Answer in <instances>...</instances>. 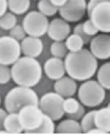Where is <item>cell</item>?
<instances>
[{
	"label": "cell",
	"instance_id": "cell-18",
	"mask_svg": "<svg viewBox=\"0 0 110 135\" xmlns=\"http://www.w3.org/2000/svg\"><path fill=\"white\" fill-rule=\"evenodd\" d=\"M4 128L8 134H20L24 132L17 113H8L4 120Z\"/></svg>",
	"mask_w": 110,
	"mask_h": 135
},
{
	"label": "cell",
	"instance_id": "cell-31",
	"mask_svg": "<svg viewBox=\"0 0 110 135\" xmlns=\"http://www.w3.org/2000/svg\"><path fill=\"white\" fill-rule=\"evenodd\" d=\"M26 34L23 26L19 25H15L13 28L10 30V36L17 40H22L25 37Z\"/></svg>",
	"mask_w": 110,
	"mask_h": 135
},
{
	"label": "cell",
	"instance_id": "cell-40",
	"mask_svg": "<svg viewBox=\"0 0 110 135\" xmlns=\"http://www.w3.org/2000/svg\"><path fill=\"white\" fill-rule=\"evenodd\" d=\"M1 95H0V106H1Z\"/></svg>",
	"mask_w": 110,
	"mask_h": 135
},
{
	"label": "cell",
	"instance_id": "cell-42",
	"mask_svg": "<svg viewBox=\"0 0 110 135\" xmlns=\"http://www.w3.org/2000/svg\"><path fill=\"white\" fill-rule=\"evenodd\" d=\"M35 1H39V0H35Z\"/></svg>",
	"mask_w": 110,
	"mask_h": 135
},
{
	"label": "cell",
	"instance_id": "cell-8",
	"mask_svg": "<svg viewBox=\"0 0 110 135\" xmlns=\"http://www.w3.org/2000/svg\"><path fill=\"white\" fill-rule=\"evenodd\" d=\"M21 53L19 41L11 36L0 37V64L12 65L20 58Z\"/></svg>",
	"mask_w": 110,
	"mask_h": 135
},
{
	"label": "cell",
	"instance_id": "cell-1",
	"mask_svg": "<svg viewBox=\"0 0 110 135\" xmlns=\"http://www.w3.org/2000/svg\"><path fill=\"white\" fill-rule=\"evenodd\" d=\"M64 61L66 73L76 81L91 79L98 69L97 59L90 50L84 48L78 52H69Z\"/></svg>",
	"mask_w": 110,
	"mask_h": 135
},
{
	"label": "cell",
	"instance_id": "cell-28",
	"mask_svg": "<svg viewBox=\"0 0 110 135\" xmlns=\"http://www.w3.org/2000/svg\"><path fill=\"white\" fill-rule=\"evenodd\" d=\"M54 81L49 78L46 75L45 76H43V75L40 81L36 85H38L37 87L38 94H39L42 96L46 93L54 91Z\"/></svg>",
	"mask_w": 110,
	"mask_h": 135
},
{
	"label": "cell",
	"instance_id": "cell-27",
	"mask_svg": "<svg viewBox=\"0 0 110 135\" xmlns=\"http://www.w3.org/2000/svg\"><path fill=\"white\" fill-rule=\"evenodd\" d=\"M17 23V17L12 13L6 12L0 17V27L3 30H11Z\"/></svg>",
	"mask_w": 110,
	"mask_h": 135
},
{
	"label": "cell",
	"instance_id": "cell-30",
	"mask_svg": "<svg viewBox=\"0 0 110 135\" xmlns=\"http://www.w3.org/2000/svg\"><path fill=\"white\" fill-rule=\"evenodd\" d=\"M82 27L83 32L89 36L94 37L99 32L98 30L95 27L90 19L82 23Z\"/></svg>",
	"mask_w": 110,
	"mask_h": 135
},
{
	"label": "cell",
	"instance_id": "cell-36",
	"mask_svg": "<svg viewBox=\"0 0 110 135\" xmlns=\"http://www.w3.org/2000/svg\"><path fill=\"white\" fill-rule=\"evenodd\" d=\"M7 0H0V17L7 12Z\"/></svg>",
	"mask_w": 110,
	"mask_h": 135
},
{
	"label": "cell",
	"instance_id": "cell-12",
	"mask_svg": "<svg viewBox=\"0 0 110 135\" xmlns=\"http://www.w3.org/2000/svg\"><path fill=\"white\" fill-rule=\"evenodd\" d=\"M71 32V27L69 22L62 18H56L49 22L46 34L53 41H64Z\"/></svg>",
	"mask_w": 110,
	"mask_h": 135
},
{
	"label": "cell",
	"instance_id": "cell-33",
	"mask_svg": "<svg viewBox=\"0 0 110 135\" xmlns=\"http://www.w3.org/2000/svg\"><path fill=\"white\" fill-rule=\"evenodd\" d=\"M86 113V110L84 106L81 104L79 108L76 112L72 114H66L65 116L67 118L71 119L76 121H79L81 119Z\"/></svg>",
	"mask_w": 110,
	"mask_h": 135
},
{
	"label": "cell",
	"instance_id": "cell-19",
	"mask_svg": "<svg viewBox=\"0 0 110 135\" xmlns=\"http://www.w3.org/2000/svg\"><path fill=\"white\" fill-rule=\"evenodd\" d=\"M97 80L106 90H110V62L102 64L97 71Z\"/></svg>",
	"mask_w": 110,
	"mask_h": 135
},
{
	"label": "cell",
	"instance_id": "cell-9",
	"mask_svg": "<svg viewBox=\"0 0 110 135\" xmlns=\"http://www.w3.org/2000/svg\"><path fill=\"white\" fill-rule=\"evenodd\" d=\"M88 17L99 32L110 33V1H102L96 5Z\"/></svg>",
	"mask_w": 110,
	"mask_h": 135
},
{
	"label": "cell",
	"instance_id": "cell-22",
	"mask_svg": "<svg viewBox=\"0 0 110 135\" xmlns=\"http://www.w3.org/2000/svg\"><path fill=\"white\" fill-rule=\"evenodd\" d=\"M65 45L69 52H77L83 49L85 45L83 38L75 33L69 35L65 40Z\"/></svg>",
	"mask_w": 110,
	"mask_h": 135
},
{
	"label": "cell",
	"instance_id": "cell-34",
	"mask_svg": "<svg viewBox=\"0 0 110 135\" xmlns=\"http://www.w3.org/2000/svg\"><path fill=\"white\" fill-rule=\"evenodd\" d=\"M110 1V0H90L89 2L87 3V13L88 17L90 14L92 9L96 5L102 1Z\"/></svg>",
	"mask_w": 110,
	"mask_h": 135
},
{
	"label": "cell",
	"instance_id": "cell-41",
	"mask_svg": "<svg viewBox=\"0 0 110 135\" xmlns=\"http://www.w3.org/2000/svg\"><path fill=\"white\" fill-rule=\"evenodd\" d=\"M107 106H109V107H110V102L108 103V104H107Z\"/></svg>",
	"mask_w": 110,
	"mask_h": 135
},
{
	"label": "cell",
	"instance_id": "cell-17",
	"mask_svg": "<svg viewBox=\"0 0 110 135\" xmlns=\"http://www.w3.org/2000/svg\"><path fill=\"white\" fill-rule=\"evenodd\" d=\"M56 133L59 134H80L83 133L79 122L67 118L58 123L56 127Z\"/></svg>",
	"mask_w": 110,
	"mask_h": 135
},
{
	"label": "cell",
	"instance_id": "cell-26",
	"mask_svg": "<svg viewBox=\"0 0 110 135\" xmlns=\"http://www.w3.org/2000/svg\"><path fill=\"white\" fill-rule=\"evenodd\" d=\"M81 104L78 100L72 97L64 98L62 108L65 114H69L75 113L78 110Z\"/></svg>",
	"mask_w": 110,
	"mask_h": 135
},
{
	"label": "cell",
	"instance_id": "cell-3",
	"mask_svg": "<svg viewBox=\"0 0 110 135\" xmlns=\"http://www.w3.org/2000/svg\"><path fill=\"white\" fill-rule=\"evenodd\" d=\"M39 95L32 88L17 85L11 89L4 98V107L8 113H17L25 106L38 105Z\"/></svg>",
	"mask_w": 110,
	"mask_h": 135
},
{
	"label": "cell",
	"instance_id": "cell-7",
	"mask_svg": "<svg viewBox=\"0 0 110 135\" xmlns=\"http://www.w3.org/2000/svg\"><path fill=\"white\" fill-rule=\"evenodd\" d=\"M19 122L24 133L34 131L41 124L44 113L39 106L30 104L22 108L18 113Z\"/></svg>",
	"mask_w": 110,
	"mask_h": 135
},
{
	"label": "cell",
	"instance_id": "cell-4",
	"mask_svg": "<svg viewBox=\"0 0 110 135\" xmlns=\"http://www.w3.org/2000/svg\"><path fill=\"white\" fill-rule=\"evenodd\" d=\"M80 103L88 108H96L104 102L106 90L97 80L89 79L84 81L77 89Z\"/></svg>",
	"mask_w": 110,
	"mask_h": 135
},
{
	"label": "cell",
	"instance_id": "cell-2",
	"mask_svg": "<svg viewBox=\"0 0 110 135\" xmlns=\"http://www.w3.org/2000/svg\"><path fill=\"white\" fill-rule=\"evenodd\" d=\"M12 79L18 85L32 88L39 83L43 76L40 62L36 58L20 57L11 68Z\"/></svg>",
	"mask_w": 110,
	"mask_h": 135
},
{
	"label": "cell",
	"instance_id": "cell-20",
	"mask_svg": "<svg viewBox=\"0 0 110 135\" xmlns=\"http://www.w3.org/2000/svg\"><path fill=\"white\" fill-rule=\"evenodd\" d=\"M56 133L54 121L48 115L44 114L41 124L37 129L28 132L25 134H53Z\"/></svg>",
	"mask_w": 110,
	"mask_h": 135
},
{
	"label": "cell",
	"instance_id": "cell-11",
	"mask_svg": "<svg viewBox=\"0 0 110 135\" xmlns=\"http://www.w3.org/2000/svg\"><path fill=\"white\" fill-rule=\"evenodd\" d=\"M90 51L97 60L110 58V36L100 34L92 37L90 42Z\"/></svg>",
	"mask_w": 110,
	"mask_h": 135
},
{
	"label": "cell",
	"instance_id": "cell-15",
	"mask_svg": "<svg viewBox=\"0 0 110 135\" xmlns=\"http://www.w3.org/2000/svg\"><path fill=\"white\" fill-rule=\"evenodd\" d=\"M77 89L76 81L69 76H64L54 82V91L64 98L73 97Z\"/></svg>",
	"mask_w": 110,
	"mask_h": 135
},
{
	"label": "cell",
	"instance_id": "cell-16",
	"mask_svg": "<svg viewBox=\"0 0 110 135\" xmlns=\"http://www.w3.org/2000/svg\"><path fill=\"white\" fill-rule=\"evenodd\" d=\"M96 127L106 134L110 133V107L108 106L96 110L94 115Z\"/></svg>",
	"mask_w": 110,
	"mask_h": 135
},
{
	"label": "cell",
	"instance_id": "cell-24",
	"mask_svg": "<svg viewBox=\"0 0 110 135\" xmlns=\"http://www.w3.org/2000/svg\"><path fill=\"white\" fill-rule=\"evenodd\" d=\"M38 11L46 17H52L59 11V9L55 7L50 0H39L38 3Z\"/></svg>",
	"mask_w": 110,
	"mask_h": 135
},
{
	"label": "cell",
	"instance_id": "cell-23",
	"mask_svg": "<svg viewBox=\"0 0 110 135\" xmlns=\"http://www.w3.org/2000/svg\"><path fill=\"white\" fill-rule=\"evenodd\" d=\"M50 52L52 57L63 59L69 51L64 41H53L50 46Z\"/></svg>",
	"mask_w": 110,
	"mask_h": 135
},
{
	"label": "cell",
	"instance_id": "cell-25",
	"mask_svg": "<svg viewBox=\"0 0 110 135\" xmlns=\"http://www.w3.org/2000/svg\"><path fill=\"white\" fill-rule=\"evenodd\" d=\"M96 110H91L85 113L82 118L80 123L82 133H86L92 128L96 127L94 121V115Z\"/></svg>",
	"mask_w": 110,
	"mask_h": 135
},
{
	"label": "cell",
	"instance_id": "cell-38",
	"mask_svg": "<svg viewBox=\"0 0 110 135\" xmlns=\"http://www.w3.org/2000/svg\"><path fill=\"white\" fill-rule=\"evenodd\" d=\"M87 134H104L106 133L104 131L99 128L95 127L88 132Z\"/></svg>",
	"mask_w": 110,
	"mask_h": 135
},
{
	"label": "cell",
	"instance_id": "cell-21",
	"mask_svg": "<svg viewBox=\"0 0 110 135\" xmlns=\"http://www.w3.org/2000/svg\"><path fill=\"white\" fill-rule=\"evenodd\" d=\"M8 8L12 13L22 15L25 13L29 9L30 0H7Z\"/></svg>",
	"mask_w": 110,
	"mask_h": 135
},
{
	"label": "cell",
	"instance_id": "cell-13",
	"mask_svg": "<svg viewBox=\"0 0 110 135\" xmlns=\"http://www.w3.org/2000/svg\"><path fill=\"white\" fill-rule=\"evenodd\" d=\"M43 70L45 75L52 80H57L66 73L64 60L51 57L44 61Z\"/></svg>",
	"mask_w": 110,
	"mask_h": 135
},
{
	"label": "cell",
	"instance_id": "cell-39",
	"mask_svg": "<svg viewBox=\"0 0 110 135\" xmlns=\"http://www.w3.org/2000/svg\"><path fill=\"white\" fill-rule=\"evenodd\" d=\"M108 91H106V95H105V100L103 102L104 105L108 104V103L110 102V90H107Z\"/></svg>",
	"mask_w": 110,
	"mask_h": 135
},
{
	"label": "cell",
	"instance_id": "cell-29",
	"mask_svg": "<svg viewBox=\"0 0 110 135\" xmlns=\"http://www.w3.org/2000/svg\"><path fill=\"white\" fill-rule=\"evenodd\" d=\"M12 79L11 68L9 66L0 64V85L8 83Z\"/></svg>",
	"mask_w": 110,
	"mask_h": 135
},
{
	"label": "cell",
	"instance_id": "cell-35",
	"mask_svg": "<svg viewBox=\"0 0 110 135\" xmlns=\"http://www.w3.org/2000/svg\"><path fill=\"white\" fill-rule=\"evenodd\" d=\"M8 112L5 109L0 108V131L4 129V123Z\"/></svg>",
	"mask_w": 110,
	"mask_h": 135
},
{
	"label": "cell",
	"instance_id": "cell-37",
	"mask_svg": "<svg viewBox=\"0 0 110 135\" xmlns=\"http://www.w3.org/2000/svg\"><path fill=\"white\" fill-rule=\"evenodd\" d=\"M53 4L58 9L62 7L66 4L68 0H50Z\"/></svg>",
	"mask_w": 110,
	"mask_h": 135
},
{
	"label": "cell",
	"instance_id": "cell-10",
	"mask_svg": "<svg viewBox=\"0 0 110 135\" xmlns=\"http://www.w3.org/2000/svg\"><path fill=\"white\" fill-rule=\"evenodd\" d=\"M87 11L86 0H68L66 4L59 9L61 18L67 22H77L83 17Z\"/></svg>",
	"mask_w": 110,
	"mask_h": 135
},
{
	"label": "cell",
	"instance_id": "cell-32",
	"mask_svg": "<svg viewBox=\"0 0 110 135\" xmlns=\"http://www.w3.org/2000/svg\"><path fill=\"white\" fill-rule=\"evenodd\" d=\"M82 26V23H80L76 25L75 27L74 28V33H75L76 34L78 35L79 36H80L84 41L85 45H87L90 43L91 39L93 37H91L86 35L85 33L83 32Z\"/></svg>",
	"mask_w": 110,
	"mask_h": 135
},
{
	"label": "cell",
	"instance_id": "cell-5",
	"mask_svg": "<svg viewBox=\"0 0 110 135\" xmlns=\"http://www.w3.org/2000/svg\"><path fill=\"white\" fill-rule=\"evenodd\" d=\"M64 98L55 91L46 93L39 98V108L54 121L61 120L65 114L62 108Z\"/></svg>",
	"mask_w": 110,
	"mask_h": 135
},
{
	"label": "cell",
	"instance_id": "cell-14",
	"mask_svg": "<svg viewBox=\"0 0 110 135\" xmlns=\"http://www.w3.org/2000/svg\"><path fill=\"white\" fill-rule=\"evenodd\" d=\"M22 53L25 56L36 58L41 55L44 50L43 40L38 37L29 36L22 40Z\"/></svg>",
	"mask_w": 110,
	"mask_h": 135
},
{
	"label": "cell",
	"instance_id": "cell-6",
	"mask_svg": "<svg viewBox=\"0 0 110 135\" xmlns=\"http://www.w3.org/2000/svg\"><path fill=\"white\" fill-rule=\"evenodd\" d=\"M49 24L48 17L38 11L29 12L23 21V27L26 34L38 38L46 34Z\"/></svg>",
	"mask_w": 110,
	"mask_h": 135
}]
</instances>
